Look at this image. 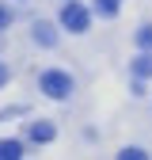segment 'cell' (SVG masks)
Segmentation results:
<instances>
[{
    "mask_svg": "<svg viewBox=\"0 0 152 160\" xmlns=\"http://www.w3.org/2000/svg\"><path fill=\"white\" fill-rule=\"evenodd\" d=\"M34 42H38V46H53V42H57L53 27H50V23H34Z\"/></svg>",
    "mask_w": 152,
    "mask_h": 160,
    "instance_id": "277c9868",
    "label": "cell"
},
{
    "mask_svg": "<svg viewBox=\"0 0 152 160\" xmlns=\"http://www.w3.org/2000/svg\"><path fill=\"white\" fill-rule=\"evenodd\" d=\"M19 156H23V141H15V137L0 141V160H19Z\"/></svg>",
    "mask_w": 152,
    "mask_h": 160,
    "instance_id": "5b68a950",
    "label": "cell"
},
{
    "mask_svg": "<svg viewBox=\"0 0 152 160\" xmlns=\"http://www.w3.org/2000/svg\"><path fill=\"white\" fill-rule=\"evenodd\" d=\"M57 137V130H53V122H31V141H53Z\"/></svg>",
    "mask_w": 152,
    "mask_h": 160,
    "instance_id": "3957f363",
    "label": "cell"
},
{
    "mask_svg": "<svg viewBox=\"0 0 152 160\" xmlns=\"http://www.w3.org/2000/svg\"><path fill=\"white\" fill-rule=\"evenodd\" d=\"M38 88H42L50 99H65V95L72 92V76H69V72H61V69H50V72L38 76Z\"/></svg>",
    "mask_w": 152,
    "mask_h": 160,
    "instance_id": "6da1fadb",
    "label": "cell"
},
{
    "mask_svg": "<svg viewBox=\"0 0 152 160\" xmlns=\"http://www.w3.org/2000/svg\"><path fill=\"white\" fill-rule=\"evenodd\" d=\"M133 72L137 76H152V53H141L137 61H133Z\"/></svg>",
    "mask_w": 152,
    "mask_h": 160,
    "instance_id": "52a82bcc",
    "label": "cell"
},
{
    "mask_svg": "<svg viewBox=\"0 0 152 160\" xmlns=\"http://www.w3.org/2000/svg\"><path fill=\"white\" fill-rule=\"evenodd\" d=\"M95 12H99L103 19H114L118 15V0H95Z\"/></svg>",
    "mask_w": 152,
    "mask_h": 160,
    "instance_id": "8992f818",
    "label": "cell"
},
{
    "mask_svg": "<svg viewBox=\"0 0 152 160\" xmlns=\"http://www.w3.org/2000/svg\"><path fill=\"white\" fill-rule=\"evenodd\" d=\"M8 23H12V12H8V8H0V27H8Z\"/></svg>",
    "mask_w": 152,
    "mask_h": 160,
    "instance_id": "30bf717a",
    "label": "cell"
},
{
    "mask_svg": "<svg viewBox=\"0 0 152 160\" xmlns=\"http://www.w3.org/2000/svg\"><path fill=\"white\" fill-rule=\"evenodd\" d=\"M118 156H122V160H145L148 152H145V149H122Z\"/></svg>",
    "mask_w": 152,
    "mask_h": 160,
    "instance_id": "ba28073f",
    "label": "cell"
},
{
    "mask_svg": "<svg viewBox=\"0 0 152 160\" xmlns=\"http://www.w3.org/2000/svg\"><path fill=\"white\" fill-rule=\"evenodd\" d=\"M88 23H91V12H88L84 4H76V0H69V4L61 8V27H65V31L80 34V31H88Z\"/></svg>",
    "mask_w": 152,
    "mask_h": 160,
    "instance_id": "7a4b0ae2",
    "label": "cell"
},
{
    "mask_svg": "<svg viewBox=\"0 0 152 160\" xmlns=\"http://www.w3.org/2000/svg\"><path fill=\"white\" fill-rule=\"evenodd\" d=\"M137 42H141V46H152V27H141V31H137Z\"/></svg>",
    "mask_w": 152,
    "mask_h": 160,
    "instance_id": "9c48e42d",
    "label": "cell"
},
{
    "mask_svg": "<svg viewBox=\"0 0 152 160\" xmlns=\"http://www.w3.org/2000/svg\"><path fill=\"white\" fill-rule=\"evenodd\" d=\"M4 84H8V65L0 61V88H4Z\"/></svg>",
    "mask_w": 152,
    "mask_h": 160,
    "instance_id": "8fae6325",
    "label": "cell"
}]
</instances>
